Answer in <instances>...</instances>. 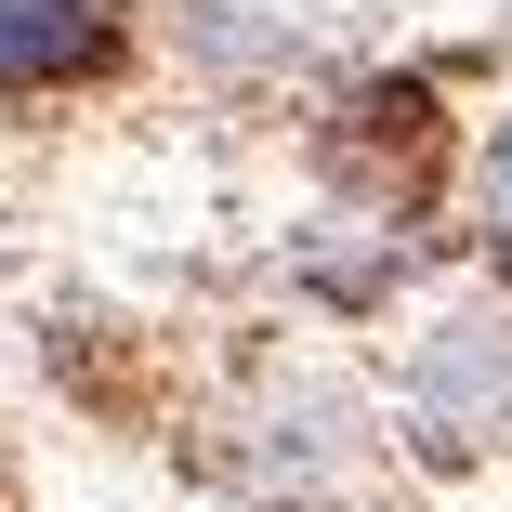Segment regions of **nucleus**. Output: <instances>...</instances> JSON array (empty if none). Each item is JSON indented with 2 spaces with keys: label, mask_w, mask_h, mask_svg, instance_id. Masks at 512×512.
<instances>
[{
  "label": "nucleus",
  "mask_w": 512,
  "mask_h": 512,
  "mask_svg": "<svg viewBox=\"0 0 512 512\" xmlns=\"http://www.w3.org/2000/svg\"><path fill=\"white\" fill-rule=\"evenodd\" d=\"M184 473L224 512H368L394 473V421L381 381H355L316 342H263L237 355L184 421Z\"/></svg>",
  "instance_id": "nucleus-1"
},
{
  "label": "nucleus",
  "mask_w": 512,
  "mask_h": 512,
  "mask_svg": "<svg viewBox=\"0 0 512 512\" xmlns=\"http://www.w3.org/2000/svg\"><path fill=\"white\" fill-rule=\"evenodd\" d=\"M381 421L407 473H447V486L512 473V289L499 276H434L394 316Z\"/></svg>",
  "instance_id": "nucleus-2"
},
{
  "label": "nucleus",
  "mask_w": 512,
  "mask_h": 512,
  "mask_svg": "<svg viewBox=\"0 0 512 512\" xmlns=\"http://www.w3.org/2000/svg\"><path fill=\"white\" fill-rule=\"evenodd\" d=\"M434 276H447V211H394V197L316 184V197L276 224V289H289L316 329H394Z\"/></svg>",
  "instance_id": "nucleus-3"
},
{
  "label": "nucleus",
  "mask_w": 512,
  "mask_h": 512,
  "mask_svg": "<svg viewBox=\"0 0 512 512\" xmlns=\"http://www.w3.org/2000/svg\"><path fill=\"white\" fill-rule=\"evenodd\" d=\"M316 171L342 197L447 211V79L434 66H342L316 106Z\"/></svg>",
  "instance_id": "nucleus-4"
},
{
  "label": "nucleus",
  "mask_w": 512,
  "mask_h": 512,
  "mask_svg": "<svg viewBox=\"0 0 512 512\" xmlns=\"http://www.w3.org/2000/svg\"><path fill=\"white\" fill-rule=\"evenodd\" d=\"M145 66V0H0V119L92 106Z\"/></svg>",
  "instance_id": "nucleus-5"
},
{
  "label": "nucleus",
  "mask_w": 512,
  "mask_h": 512,
  "mask_svg": "<svg viewBox=\"0 0 512 512\" xmlns=\"http://www.w3.org/2000/svg\"><path fill=\"white\" fill-rule=\"evenodd\" d=\"M460 276H499L512 289V92L460 132V224H447Z\"/></svg>",
  "instance_id": "nucleus-6"
},
{
  "label": "nucleus",
  "mask_w": 512,
  "mask_h": 512,
  "mask_svg": "<svg viewBox=\"0 0 512 512\" xmlns=\"http://www.w3.org/2000/svg\"><path fill=\"white\" fill-rule=\"evenodd\" d=\"M0 512H14V499H0Z\"/></svg>",
  "instance_id": "nucleus-7"
}]
</instances>
